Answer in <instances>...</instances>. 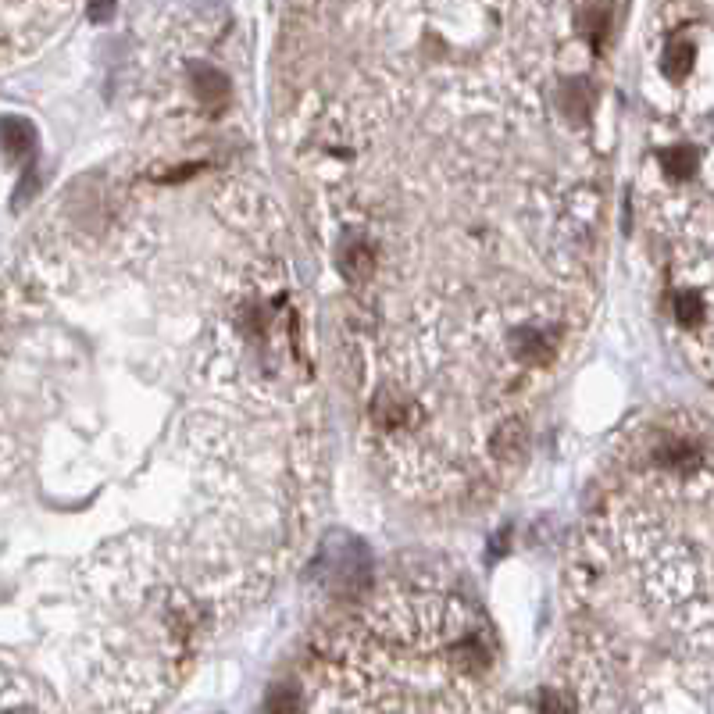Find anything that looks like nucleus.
<instances>
[{
    "label": "nucleus",
    "instance_id": "20e7f679",
    "mask_svg": "<svg viewBox=\"0 0 714 714\" xmlns=\"http://www.w3.org/2000/svg\"><path fill=\"white\" fill-rule=\"evenodd\" d=\"M536 711L540 714H579V707H575V700L568 697V693L543 690L540 697H536Z\"/></svg>",
    "mask_w": 714,
    "mask_h": 714
},
{
    "label": "nucleus",
    "instance_id": "7ed1b4c3",
    "mask_svg": "<svg viewBox=\"0 0 714 714\" xmlns=\"http://www.w3.org/2000/svg\"><path fill=\"white\" fill-rule=\"evenodd\" d=\"M261 714H300V690L293 682H279L265 693Z\"/></svg>",
    "mask_w": 714,
    "mask_h": 714
},
{
    "label": "nucleus",
    "instance_id": "39448f33",
    "mask_svg": "<svg viewBox=\"0 0 714 714\" xmlns=\"http://www.w3.org/2000/svg\"><path fill=\"white\" fill-rule=\"evenodd\" d=\"M115 15V0H90V18L93 22H108Z\"/></svg>",
    "mask_w": 714,
    "mask_h": 714
},
{
    "label": "nucleus",
    "instance_id": "f257e3e1",
    "mask_svg": "<svg viewBox=\"0 0 714 714\" xmlns=\"http://www.w3.org/2000/svg\"><path fill=\"white\" fill-rule=\"evenodd\" d=\"M672 315L697 347L700 365L714 372V247H704L693 265L682 268L672 293Z\"/></svg>",
    "mask_w": 714,
    "mask_h": 714
},
{
    "label": "nucleus",
    "instance_id": "423d86ee",
    "mask_svg": "<svg viewBox=\"0 0 714 714\" xmlns=\"http://www.w3.org/2000/svg\"><path fill=\"white\" fill-rule=\"evenodd\" d=\"M8 714H29V711H8Z\"/></svg>",
    "mask_w": 714,
    "mask_h": 714
},
{
    "label": "nucleus",
    "instance_id": "f03ea898",
    "mask_svg": "<svg viewBox=\"0 0 714 714\" xmlns=\"http://www.w3.org/2000/svg\"><path fill=\"white\" fill-rule=\"evenodd\" d=\"M0 147L8 158H25L36 147V129L25 118H0Z\"/></svg>",
    "mask_w": 714,
    "mask_h": 714
}]
</instances>
